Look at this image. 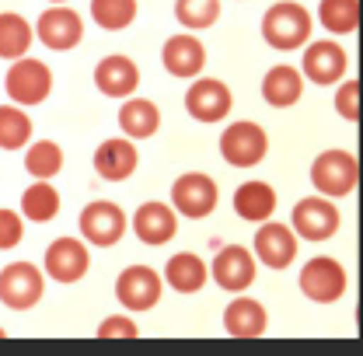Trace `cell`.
Listing matches in <instances>:
<instances>
[{
    "label": "cell",
    "mask_w": 363,
    "mask_h": 356,
    "mask_svg": "<svg viewBox=\"0 0 363 356\" xmlns=\"http://www.w3.org/2000/svg\"><path fill=\"white\" fill-rule=\"evenodd\" d=\"M357 178H360V165L350 150H325L311 165V185L318 189V196L328 199L350 196L357 189Z\"/></svg>",
    "instance_id": "277c9868"
},
{
    "label": "cell",
    "mask_w": 363,
    "mask_h": 356,
    "mask_svg": "<svg viewBox=\"0 0 363 356\" xmlns=\"http://www.w3.org/2000/svg\"><path fill=\"white\" fill-rule=\"evenodd\" d=\"M210 279V266L196 252H175L164 262V283L179 294H199Z\"/></svg>",
    "instance_id": "7402d4cb"
},
{
    "label": "cell",
    "mask_w": 363,
    "mask_h": 356,
    "mask_svg": "<svg viewBox=\"0 0 363 356\" xmlns=\"http://www.w3.org/2000/svg\"><path fill=\"white\" fill-rule=\"evenodd\" d=\"M161 287H164V279L150 266H130L116 279V297L130 311H150L161 301Z\"/></svg>",
    "instance_id": "7c38bea8"
},
{
    "label": "cell",
    "mask_w": 363,
    "mask_h": 356,
    "mask_svg": "<svg viewBox=\"0 0 363 356\" xmlns=\"http://www.w3.org/2000/svg\"><path fill=\"white\" fill-rule=\"evenodd\" d=\"M161 63L172 77H199L206 67V45L199 43L196 35H172L168 43L161 45Z\"/></svg>",
    "instance_id": "d6986e66"
},
{
    "label": "cell",
    "mask_w": 363,
    "mask_h": 356,
    "mask_svg": "<svg viewBox=\"0 0 363 356\" xmlns=\"http://www.w3.org/2000/svg\"><path fill=\"white\" fill-rule=\"evenodd\" d=\"M301 294L315 304H335L342 294H346V266L339 259H328V255H318V259H308L304 269H301Z\"/></svg>",
    "instance_id": "8992f818"
},
{
    "label": "cell",
    "mask_w": 363,
    "mask_h": 356,
    "mask_svg": "<svg viewBox=\"0 0 363 356\" xmlns=\"http://www.w3.org/2000/svg\"><path fill=\"white\" fill-rule=\"evenodd\" d=\"M301 94H304V74L297 67L279 63L262 77V98L272 109H290V105L301 101Z\"/></svg>",
    "instance_id": "d4e9b609"
},
{
    "label": "cell",
    "mask_w": 363,
    "mask_h": 356,
    "mask_svg": "<svg viewBox=\"0 0 363 356\" xmlns=\"http://www.w3.org/2000/svg\"><path fill=\"white\" fill-rule=\"evenodd\" d=\"M140 84V67H136L130 56H123V52H112V56H105V60H98V67H94V88L101 91L105 98H130Z\"/></svg>",
    "instance_id": "e0dca14e"
},
{
    "label": "cell",
    "mask_w": 363,
    "mask_h": 356,
    "mask_svg": "<svg viewBox=\"0 0 363 356\" xmlns=\"http://www.w3.org/2000/svg\"><path fill=\"white\" fill-rule=\"evenodd\" d=\"M49 4H67V0H49Z\"/></svg>",
    "instance_id": "d590c367"
},
{
    "label": "cell",
    "mask_w": 363,
    "mask_h": 356,
    "mask_svg": "<svg viewBox=\"0 0 363 356\" xmlns=\"http://www.w3.org/2000/svg\"><path fill=\"white\" fill-rule=\"evenodd\" d=\"M346 67H350V56H346V49L339 43H311L304 49V60H301V74L311 81V84H321V88H328V84H339L342 81V74H346Z\"/></svg>",
    "instance_id": "2e32d148"
},
{
    "label": "cell",
    "mask_w": 363,
    "mask_h": 356,
    "mask_svg": "<svg viewBox=\"0 0 363 356\" xmlns=\"http://www.w3.org/2000/svg\"><path fill=\"white\" fill-rule=\"evenodd\" d=\"M269 314L255 297H234L224 311V332L230 339H259L266 335Z\"/></svg>",
    "instance_id": "44dd1931"
},
{
    "label": "cell",
    "mask_w": 363,
    "mask_h": 356,
    "mask_svg": "<svg viewBox=\"0 0 363 356\" xmlns=\"http://www.w3.org/2000/svg\"><path fill=\"white\" fill-rule=\"evenodd\" d=\"M318 18L332 35H350L360 28V0H321Z\"/></svg>",
    "instance_id": "83f0119b"
},
{
    "label": "cell",
    "mask_w": 363,
    "mask_h": 356,
    "mask_svg": "<svg viewBox=\"0 0 363 356\" xmlns=\"http://www.w3.org/2000/svg\"><path fill=\"white\" fill-rule=\"evenodd\" d=\"M217 199H220L217 182L210 175H203V172H185L172 185V206H175V213L192 217V221L210 217L217 210Z\"/></svg>",
    "instance_id": "ba28073f"
},
{
    "label": "cell",
    "mask_w": 363,
    "mask_h": 356,
    "mask_svg": "<svg viewBox=\"0 0 363 356\" xmlns=\"http://www.w3.org/2000/svg\"><path fill=\"white\" fill-rule=\"evenodd\" d=\"M91 18L105 32H123L136 21V0H91Z\"/></svg>",
    "instance_id": "4dcf8cb0"
},
{
    "label": "cell",
    "mask_w": 363,
    "mask_h": 356,
    "mask_svg": "<svg viewBox=\"0 0 363 356\" xmlns=\"http://www.w3.org/2000/svg\"><path fill=\"white\" fill-rule=\"evenodd\" d=\"M335 112H339L346 123H357V119H360V84H357V81H342V84H339Z\"/></svg>",
    "instance_id": "d6a6232c"
},
{
    "label": "cell",
    "mask_w": 363,
    "mask_h": 356,
    "mask_svg": "<svg viewBox=\"0 0 363 356\" xmlns=\"http://www.w3.org/2000/svg\"><path fill=\"white\" fill-rule=\"evenodd\" d=\"M119 130L130 140H150L161 130V109L150 98H126L119 109Z\"/></svg>",
    "instance_id": "cb8c5ba5"
},
{
    "label": "cell",
    "mask_w": 363,
    "mask_h": 356,
    "mask_svg": "<svg viewBox=\"0 0 363 356\" xmlns=\"http://www.w3.org/2000/svg\"><path fill=\"white\" fill-rule=\"evenodd\" d=\"M77 223H81L84 241H88V245H98V248L119 245L123 234H126V227H130L123 206L112 203V199H94V203H88V206L81 210V221Z\"/></svg>",
    "instance_id": "9c48e42d"
},
{
    "label": "cell",
    "mask_w": 363,
    "mask_h": 356,
    "mask_svg": "<svg viewBox=\"0 0 363 356\" xmlns=\"http://www.w3.org/2000/svg\"><path fill=\"white\" fill-rule=\"evenodd\" d=\"M234 213L248 223H262L276 213V189L269 182H241L234 192Z\"/></svg>",
    "instance_id": "603a6c76"
},
{
    "label": "cell",
    "mask_w": 363,
    "mask_h": 356,
    "mask_svg": "<svg viewBox=\"0 0 363 356\" xmlns=\"http://www.w3.org/2000/svg\"><path fill=\"white\" fill-rule=\"evenodd\" d=\"M140 165V154H136V143L130 136H112L105 143H98L94 150V172L105 182H126Z\"/></svg>",
    "instance_id": "ac0fdd59"
},
{
    "label": "cell",
    "mask_w": 363,
    "mask_h": 356,
    "mask_svg": "<svg viewBox=\"0 0 363 356\" xmlns=\"http://www.w3.org/2000/svg\"><path fill=\"white\" fill-rule=\"evenodd\" d=\"M32 49V25L14 11H0V60H21Z\"/></svg>",
    "instance_id": "4316f807"
},
{
    "label": "cell",
    "mask_w": 363,
    "mask_h": 356,
    "mask_svg": "<svg viewBox=\"0 0 363 356\" xmlns=\"http://www.w3.org/2000/svg\"><path fill=\"white\" fill-rule=\"evenodd\" d=\"M230 105H234V94L217 77H199L185 91V112L196 123H220V119H227Z\"/></svg>",
    "instance_id": "8fae6325"
},
{
    "label": "cell",
    "mask_w": 363,
    "mask_h": 356,
    "mask_svg": "<svg viewBox=\"0 0 363 356\" xmlns=\"http://www.w3.org/2000/svg\"><path fill=\"white\" fill-rule=\"evenodd\" d=\"M4 91L21 109L43 105L45 98H49V91H52V70L45 67L43 60H32V56L11 60V70L4 77Z\"/></svg>",
    "instance_id": "7a4b0ae2"
},
{
    "label": "cell",
    "mask_w": 363,
    "mask_h": 356,
    "mask_svg": "<svg viewBox=\"0 0 363 356\" xmlns=\"http://www.w3.org/2000/svg\"><path fill=\"white\" fill-rule=\"evenodd\" d=\"M60 213V192L56 185H49V178H39L35 185H28L21 192V217L32 223H49Z\"/></svg>",
    "instance_id": "484cf974"
},
{
    "label": "cell",
    "mask_w": 363,
    "mask_h": 356,
    "mask_svg": "<svg viewBox=\"0 0 363 356\" xmlns=\"http://www.w3.org/2000/svg\"><path fill=\"white\" fill-rule=\"evenodd\" d=\"M25 172L32 178H56L63 172V147L56 140H35L25 154Z\"/></svg>",
    "instance_id": "f546056e"
},
{
    "label": "cell",
    "mask_w": 363,
    "mask_h": 356,
    "mask_svg": "<svg viewBox=\"0 0 363 356\" xmlns=\"http://www.w3.org/2000/svg\"><path fill=\"white\" fill-rule=\"evenodd\" d=\"M136 335H140V328L130 318H119V314H112L98 325V339H136Z\"/></svg>",
    "instance_id": "e575fe53"
},
{
    "label": "cell",
    "mask_w": 363,
    "mask_h": 356,
    "mask_svg": "<svg viewBox=\"0 0 363 356\" xmlns=\"http://www.w3.org/2000/svg\"><path fill=\"white\" fill-rule=\"evenodd\" d=\"M175 18L189 32L213 28L220 18V0H175Z\"/></svg>",
    "instance_id": "1f68e13d"
},
{
    "label": "cell",
    "mask_w": 363,
    "mask_h": 356,
    "mask_svg": "<svg viewBox=\"0 0 363 356\" xmlns=\"http://www.w3.org/2000/svg\"><path fill=\"white\" fill-rule=\"evenodd\" d=\"M133 234L143 245H164L179 234V213L168 203H140L133 213Z\"/></svg>",
    "instance_id": "ffe728a7"
},
{
    "label": "cell",
    "mask_w": 363,
    "mask_h": 356,
    "mask_svg": "<svg viewBox=\"0 0 363 356\" xmlns=\"http://www.w3.org/2000/svg\"><path fill=\"white\" fill-rule=\"evenodd\" d=\"M43 269L56 283H77V279H84L91 269L88 245L77 241V238H56V241L45 248Z\"/></svg>",
    "instance_id": "9a60e30c"
},
{
    "label": "cell",
    "mask_w": 363,
    "mask_h": 356,
    "mask_svg": "<svg viewBox=\"0 0 363 356\" xmlns=\"http://www.w3.org/2000/svg\"><path fill=\"white\" fill-rule=\"evenodd\" d=\"M262 39L272 49H301L311 43V11L297 0H276L262 14Z\"/></svg>",
    "instance_id": "6da1fadb"
},
{
    "label": "cell",
    "mask_w": 363,
    "mask_h": 356,
    "mask_svg": "<svg viewBox=\"0 0 363 356\" xmlns=\"http://www.w3.org/2000/svg\"><path fill=\"white\" fill-rule=\"evenodd\" d=\"M45 276L35 262H11L0 272V304L11 311H28L43 301Z\"/></svg>",
    "instance_id": "5b68a950"
},
{
    "label": "cell",
    "mask_w": 363,
    "mask_h": 356,
    "mask_svg": "<svg viewBox=\"0 0 363 356\" xmlns=\"http://www.w3.org/2000/svg\"><path fill=\"white\" fill-rule=\"evenodd\" d=\"M255 255L245 248V245H227L217 252L213 266H210V276L213 283L227 290V294H245L252 283H255Z\"/></svg>",
    "instance_id": "5bb4252c"
},
{
    "label": "cell",
    "mask_w": 363,
    "mask_h": 356,
    "mask_svg": "<svg viewBox=\"0 0 363 356\" xmlns=\"http://www.w3.org/2000/svg\"><path fill=\"white\" fill-rule=\"evenodd\" d=\"M297 248H301V238L294 234L290 223H276L269 217L255 230V259L266 269H286L297 259Z\"/></svg>",
    "instance_id": "4fadbf2b"
},
{
    "label": "cell",
    "mask_w": 363,
    "mask_h": 356,
    "mask_svg": "<svg viewBox=\"0 0 363 356\" xmlns=\"http://www.w3.org/2000/svg\"><path fill=\"white\" fill-rule=\"evenodd\" d=\"M32 140V119L21 105H0V150H21Z\"/></svg>",
    "instance_id": "f1b7e54d"
},
{
    "label": "cell",
    "mask_w": 363,
    "mask_h": 356,
    "mask_svg": "<svg viewBox=\"0 0 363 356\" xmlns=\"http://www.w3.org/2000/svg\"><path fill=\"white\" fill-rule=\"evenodd\" d=\"M266 154H269V136L252 119L230 123L220 133V157L230 168H255L266 161Z\"/></svg>",
    "instance_id": "3957f363"
},
{
    "label": "cell",
    "mask_w": 363,
    "mask_h": 356,
    "mask_svg": "<svg viewBox=\"0 0 363 356\" xmlns=\"http://www.w3.org/2000/svg\"><path fill=\"white\" fill-rule=\"evenodd\" d=\"M4 335H7V332H4V328H0V339H4Z\"/></svg>",
    "instance_id": "8d00e7d4"
},
{
    "label": "cell",
    "mask_w": 363,
    "mask_h": 356,
    "mask_svg": "<svg viewBox=\"0 0 363 356\" xmlns=\"http://www.w3.org/2000/svg\"><path fill=\"white\" fill-rule=\"evenodd\" d=\"M21 238H25V221H21V213L0 210V252L21 245Z\"/></svg>",
    "instance_id": "836d02e7"
},
{
    "label": "cell",
    "mask_w": 363,
    "mask_h": 356,
    "mask_svg": "<svg viewBox=\"0 0 363 356\" xmlns=\"http://www.w3.org/2000/svg\"><path fill=\"white\" fill-rule=\"evenodd\" d=\"M35 39L45 49H52V52H67V49L81 45V39H84V21L67 4H52V7H45L43 14H39V21H35Z\"/></svg>",
    "instance_id": "30bf717a"
},
{
    "label": "cell",
    "mask_w": 363,
    "mask_h": 356,
    "mask_svg": "<svg viewBox=\"0 0 363 356\" xmlns=\"http://www.w3.org/2000/svg\"><path fill=\"white\" fill-rule=\"evenodd\" d=\"M290 227L304 241H328L342 227V217H339V206L328 196H308V199H301L294 206Z\"/></svg>",
    "instance_id": "52a82bcc"
}]
</instances>
